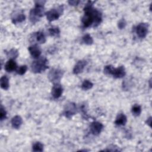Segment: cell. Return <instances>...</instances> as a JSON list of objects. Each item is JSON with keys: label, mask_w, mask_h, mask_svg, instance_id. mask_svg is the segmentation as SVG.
I'll return each instance as SVG.
<instances>
[{"label": "cell", "mask_w": 152, "mask_h": 152, "mask_svg": "<svg viewBox=\"0 0 152 152\" xmlns=\"http://www.w3.org/2000/svg\"><path fill=\"white\" fill-rule=\"evenodd\" d=\"M31 56L34 59H38L41 55V50L36 45H33L28 48Z\"/></svg>", "instance_id": "12"}, {"label": "cell", "mask_w": 152, "mask_h": 152, "mask_svg": "<svg viewBox=\"0 0 152 152\" xmlns=\"http://www.w3.org/2000/svg\"><path fill=\"white\" fill-rule=\"evenodd\" d=\"M63 92V88L62 86L59 83H55L52 88L51 94L53 98L58 99L59 98Z\"/></svg>", "instance_id": "9"}, {"label": "cell", "mask_w": 152, "mask_h": 152, "mask_svg": "<svg viewBox=\"0 0 152 152\" xmlns=\"http://www.w3.org/2000/svg\"><path fill=\"white\" fill-rule=\"evenodd\" d=\"M79 2H80V1H75H75L74 0H71V1H68V3L71 5H77Z\"/></svg>", "instance_id": "29"}, {"label": "cell", "mask_w": 152, "mask_h": 152, "mask_svg": "<svg viewBox=\"0 0 152 152\" xmlns=\"http://www.w3.org/2000/svg\"><path fill=\"white\" fill-rule=\"evenodd\" d=\"M131 112L133 115L135 116H138L141 113V107L138 104H134L132 107Z\"/></svg>", "instance_id": "20"}, {"label": "cell", "mask_w": 152, "mask_h": 152, "mask_svg": "<svg viewBox=\"0 0 152 152\" xmlns=\"http://www.w3.org/2000/svg\"><path fill=\"white\" fill-rule=\"evenodd\" d=\"M126 74L125 69L124 66H120L118 68H114L112 75L115 78H123Z\"/></svg>", "instance_id": "10"}, {"label": "cell", "mask_w": 152, "mask_h": 152, "mask_svg": "<svg viewBox=\"0 0 152 152\" xmlns=\"http://www.w3.org/2000/svg\"><path fill=\"white\" fill-rule=\"evenodd\" d=\"M45 2L46 1L35 2V6L30 10L29 14L30 20L33 24L37 22L40 18L45 14L44 8V4Z\"/></svg>", "instance_id": "2"}, {"label": "cell", "mask_w": 152, "mask_h": 152, "mask_svg": "<svg viewBox=\"0 0 152 152\" xmlns=\"http://www.w3.org/2000/svg\"><path fill=\"white\" fill-rule=\"evenodd\" d=\"M82 41L84 43H85L86 45H90L93 43V39L92 37L89 34H85L82 37Z\"/></svg>", "instance_id": "21"}, {"label": "cell", "mask_w": 152, "mask_h": 152, "mask_svg": "<svg viewBox=\"0 0 152 152\" xmlns=\"http://www.w3.org/2000/svg\"><path fill=\"white\" fill-rule=\"evenodd\" d=\"M33 151H42L43 150V144L40 142H36L33 144L32 147Z\"/></svg>", "instance_id": "23"}, {"label": "cell", "mask_w": 152, "mask_h": 152, "mask_svg": "<svg viewBox=\"0 0 152 152\" xmlns=\"http://www.w3.org/2000/svg\"><path fill=\"white\" fill-rule=\"evenodd\" d=\"M93 86V84L89 80H84L81 84V88L84 90H88L91 88Z\"/></svg>", "instance_id": "22"}, {"label": "cell", "mask_w": 152, "mask_h": 152, "mask_svg": "<svg viewBox=\"0 0 152 152\" xmlns=\"http://www.w3.org/2000/svg\"><path fill=\"white\" fill-rule=\"evenodd\" d=\"M25 19H26L25 15L23 13H20L12 18V22L14 24H16L17 23H22L25 20Z\"/></svg>", "instance_id": "18"}, {"label": "cell", "mask_w": 152, "mask_h": 152, "mask_svg": "<svg viewBox=\"0 0 152 152\" xmlns=\"http://www.w3.org/2000/svg\"><path fill=\"white\" fill-rule=\"evenodd\" d=\"M48 32L50 36H58L60 34V30L57 26H52L48 29Z\"/></svg>", "instance_id": "19"}, {"label": "cell", "mask_w": 152, "mask_h": 152, "mask_svg": "<svg viewBox=\"0 0 152 152\" xmlns=\"http://www.w3.org/2000/svg\"><path fill=\"white\" fill-rule=\"evenodd\" d=\"M7 118V112L4 107L1 106V112H0V119L1 121H3Z\"/></svg>", "instance_id": "27"}, {"label": "cell", "mask_w": 152, "mask_h": 152, "mask_svg": "<svg viewBox=\"0 0 152 152\" xmlns=\"http://www.w3.org/2000/svg\"><path fill=\"white\" fill-rule=\"evenodd\" d=\"M33 37H34L36 42L39 43H45L46 42V36L42 31H37L34 33Z\"/></svg>", "instance_id": "16"}, {"label": "cell", "mask_w": 152, "mask_h": 152, "mask_svg": "<svg viewBox=\"0 0 152 152\" xmlns=\"http://www.w3.org/2000/svg\"><path fill=\"white\" fill-rule=\"evenodd\" d=\"M148 25L147 23H140L135 27V32L137 36L141 39L145 38L148 33Z\"/></svg>", "instance_id": "6"}, {"label": "cell", "mask_w": 152, "mask_h": 152, "mask_svg": "<svg viewBox=\"0 0 152 152\" xmlns=\"http://www.w3.org/2000/svg\"><path fill=\"white\" fill-rule=\"evenodd\" d=\"M87 64V62L85 60L78 61L73 68V73L74 74H78L82 72Z\"/></svg>", "instance_id": "11"}, {"label": "cell", "mask_w": 152, "mask_h": 152, "mask_svg": "<svg viewBox=\"0 0 152 152\" xmlns=\"http://www.w3.org/2000/svg\"><path fill=\"white\" fill-rule=\"evenodd\" d=\"M103 128V125L98 121L93 122L90 126V131L94 135H98L100 134Z\"/></svg>", "instance_id": "8"}, {"label": "cell", "mask_w": 152, "mask_h": 152, "mask_svg": "<svg viewBox=\"0 0 152 152\" xmlns=\"http://www.w3.org/2000/svg\"><path fill=\"white\" fill-rule=\"evenodd\" d=\"M127 122V118L124 113H119L118 115L115 124L118 126H124Z\"/></svg>", "instance_id": "15"}, {"label": "cell", "mask_w": 152, "mask_h": 152, "mask_svg": "<svg viewBox=\"0 0 152 152\" xmlns=\"http://www.w3.org/2000/svg\"><path fill=\"white\" fill-rule=\"evenodd\" d=\"M94 2L91 1H88L84 8V14L82 17L81 21L84 27L87 28L91 26L96 27L102 22V13L93 7Z\"/></svg>", "instance_id": "1"}, {"label": "cell", "mask_w": 152, "mask_h": 152, "mask_svg": "<svg viewBox=\"0 0 152 152\" xmlns=\"http://www.w3.org/2000/svg\"><path fill=\"white\" fill-rule=\"evenodd\" d=\"M18 55V53L17 50L15 49H11L8 53H7V56L10 58V59H14L16 58Z\"/></svg>", "instance_id": "24"}, {"label": "cell", "mask_w": 152, "mask_h": 152, "mask_svg": "<svg viewBox=\"0 0 152 152\" xmlns=\"http://www.w3.org/2000/svg\"><path fill=\"white\" fill-rule=\"evenodd\" d=\"M63 75V71L58 68H52L48 74V78L53 84L59 83Z\"/></svg>", "instance_id": "5"}, {"label": "cell", "mask_w": 152, "mask_h": 152, "mask_svg": "<svg viewBox=\"0 0 152 152\" xmlns=\"http://www.w3.org/2000/svg\"><path fill=\"white\" fill-rule=\"evenodd\" d=\"M77 112V107L75 103L70 102L65 105L64 115L67 118H71Z\"/></svg>", "instance_id": "7"}, {"label": "cell", "mask_w": 152, "mask_h": 152, "mask_svg": "<svg viewBox=\"0 0 152 152\" xmlns=\"http://www.w3.org/2000/svg\"><path fill=\"white\" fill-rule=\"evenodd\" d=\"M63 10H64L63 5H60L56 8L51 9L48 12H45V15L46 16L47 20L49 22H52L54 20H58L59 18V17L62 15L63 12Z\"/></svg>", "instance_id": "4"}, {"label": "cell", "mask_w": 152, "mask_h": 152, "mask_svg": "<svg viewBox=\"0 0 152 152\" xmlns=\"http://www.w3.org/2000/svg\"><path fill=\"white\" fill-rule=\"evenodd\" d=\"M17 68V65L13 59H10L5 65V69L7 72H11Z\"/></svg>", "instance_id": "13"}, {"label": "cell", "mask_w": 152, "mask_h": 152, "mask_svg": "<svg viewBox=\"0 0 152 152\" xmlns=\"http://www.w3.org/2000/svg\"><path fill=\"white\" fill-rule=\"evenodd\" d=\"M126 23L125 21V20L124 19H121L119 22H118V27L119 29H122V28H124L126 26Z\"/></svg>", "instance_id": "28"}, {"label": "cell", "mask_w": 152, "mask_h": 152, "mask_svg": "<svg viewBox=\"0 0 152 152\" xmlns=\"http://www.w3.org/2000/svg\"><path fill=\"white\" fill-rule=\"evenodd\" d=\"M114 69V67L111 65H106L104 68V73L106 75H112V71Z\"/></svg>", "instance_id": "25"}, {"label": "cell", "mask_w": 152, "mask_h": 152, "mask_svg": "<svg viewBox=\"0 0 152 152\" xmlns=\"http://www.w3.org/2000/svg\"><path fill=\"white\" fill-rule=\"evenodd\" d=\"M23 124V119L19 115H15L11 119V125L13 128L18 129Z\"/></svg>", "instance_id": "14"}, {"label": "cell", "mask_w": 152, "mask_h": 152, "mask_svg": "<svg viewBox=\"0 0 152 152\" xmlns=\"http://www.w3.org/2000/svg\"><path fill=\"white\" fill-rule=\"evenodd\" d=\"M27 70V66L24 65H22L21 66H20L18 69H17V73L19 75H23L24 74L26 73V72Z\"/></svg>", "instance_id": "26"}, {"label": "cell", "mask_w": 152, "mask_h": 152, "mask_svg": "<svg viewBox=\"0 0 152 152\" xmlns=\"http://www.w3.org/2000/svg\"><path fill=\"white\" fill-rule=\"evenodd\" d=\"M0 84H1V87L7 90L8 89L10 84H9V79L6 75L2 76L0 79Z\"/></svg>", "instance_id": "17"}, {"label": "cell", "mask_w": 152, "mask_h": 152, "mask_svg": "<svg viewBox=\"0 0 152 152\" xmlns=\"http://www.w3.org/2000/svg\"><path fill=\"white\" fill-rule=\"evenodd\" d=\"M145 123L150 126L151 127V117L150 116L145 121Z\"/></svg>", "instance_id": "30"}, {"label": "cell", "mask_w": 152, "mask_h": 152, "mask_svg": "<svg viewBox=\"0 0 152 152\" xmlns=\"http://www.w3.org/2000/svg\"><path fill=\"white\" fill-rule=\"evenodd\" d=\"M48 61L45 57L39 58L31 65V69L34 73H41L48 68Z\"/></svg>", "instance_id": "3"}]
</instances>
